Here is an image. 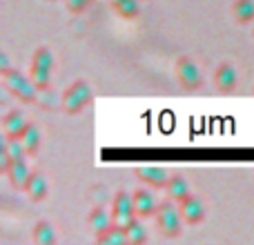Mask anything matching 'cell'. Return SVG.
Instances as JSON below:
<instances>
[{
  "instance_id": "6",
  "label": "cell",
  "mask_w": 254,
  "mask_h": 245,
  "mask_svg": "<svg viewBox=\"0 0 254 245\" xmlns=\"http://www.w3.org/2000/svg\"><path fill=\"white\" fill-rule=\"evenodd\" d=\"M134 216H136V210H134V198H131V194L116 192L114 201H112V219H114V223L125 228Z\"/></svg>"
},
{
  "instance_id": "20",
  "label": "cell",
  "mask_w": 254,
  "mask_h": 245,
  "mask_svg": "<svg viewBox=\"0 0 254 245\" xmlns=\"http://www.w3.org/2000/svg\"><path fill=\"white\" fill-rule=\"evenodd\" d=\"M20 140H22V145H25V149H27V156H36L38 149H40V129L29 122L27 129L22 131Z\"/></svg>"
},
{
  "instance_id": "18",
  "label": "cell",
  "mask_w": 254,
  "mask_h": 245,
  "mask_svg": "<svg viewBox=\"0 0 254 245\" xmlns=\"http://www.w3.org/2000/svg\"><path fill=\"white\" fill-rule=\"evenodd\" d=\"M232 16L241 25H250L254 20V0H234Z\"/></svg>"
},
{
  "instance_id": "3",
  "label": "cell",
  "mask_w": 254,
  "mask_h": 245,
  "mask_svg": "<svg viewBox=\"0 0 254 245\" xmlns=\"http://www.w3.org/2000/svg\"><path fill=\"white\" fill-rule=\"evenodd\" d=\"M52 74H54L52 52H49V47H38L34 54H31L29 76L40 92H47L49 89V85H52Z\"/></svg>"
},
{
  "instance_id": "11",
  "label": "cell",
  "mask_w": 254,
  "mask_h": 245,
  "mask_svg": "<svg viewBox=\"0 0 254 245\" xmlns=\"http://www.w3.org/2000/svg\"><path fill=\"white\" fill-rule=\"evenodd\" d=\"M214 83L221 92H232L239 83V76H237V69H234L232 62L223 61L214 71Z\"/></svg>"
},
{
  "instance_id": "13",
  "label": "cell",
  "mask_w": 254,
  "mask_h": 245,
  "mask_svg": "<svg viewBox=\"0 0 254 245\" xmlns=\"http://www.w3.org/2000/svg\"><path fill=\"white\" fill-rule=\"evenodd\" d=\"M25 192H27V196H29L34 203H40L45 196H47V192H49V183H47V179H45V176L40 174V172H31L29 181H27Z\"/></svg>"
},
{
  "instance_id": "10",
  "label": "cell",
  "mask_w": 254,
  "mask_h": 245,
  "mask_svg": "<svg viewBox=\"0 0 254 245\" xmlns=\"http://www.w3.org/2000/svg\"><path fill=\"white\" fill-rule=\"evenodd\" d=\"M29 121L25 119L20 110H11L7 116L2 119V131H4V138H20L22 131L27 129Z\"/></svg>"
},
{
  "instance_id": "2",
  "label": "cell",
  "mask_w": 254,
  "mask_h": 245,
  "mask_svg": "<svg viewBox=\"0 0 254 245\" xmlns=\"http://www.w3.org/2000/svg\"><path fill=\"white\" fill-rule=\"evenodd\" d=\"M0 78H2L4 89H7L9 94H13V96H16L18 101H22V103H34L36 96H38V92H40V89L34 85L31 76L20 74V71L13 69V67L0 71Z\"/></svg>"
},
{
  "instance_id": "16",
  "label": "cell",
  "mask_w": 254,
  "mask_h": 245,
  "mask_svg": "<svg viewBox=\"0 0 254 245\" xmlns=\"http://www.w3.org/2000/svg\"><path fill=\"white\" fill-rule=\"evenodd\" d=\"M96 241L103 243V245H116V243H127V232L123 225H116L112 223L110 228L101 230V232L96 234Z\"/></svg>"
},
{
  "instance_id": "12",
  "label": "cell",
  "mask_w": 254,
  "mask_h": 245,
  "mask_svg": "<svg viewBox=\"0 0 254 245\" xmlns=\"http://www.w3.org/2000/svg\"><path fill=\"white\" fill-rule=\"evenodd\" d=\"M165 192H167V196L176 203H183L185 198L192 196V187H190L188 179L181 174L170 176V181H167V185H165Z\"/></svg>"
},
{
  "instance_id": "17",
  "label": "cell",
  "mask_w": 254,
  "mask_h": 245,
  "mask_svg": "<svg viewBox=\"0 0 254 245\" xmlns=\"http://www.w3.org/2000/svg\"><path fill=\"white\" fill-rule=\"evenodd\" d=\"M110 4L125 20H134L140 13V0H110Z\"/></svg>"
},
{
  "instance_id": "21",
  "label": "cell",
  "mask_w": 254,
  "mask_h": 245,
  "mask_svg": "<svg viewBox=\"0 0 254 245\" xmlns=\"http://www.w3.org/2000/svg\"><path fill=\"white\" fill-rule=\"evenodd\" d=\"M87 223H89V228H92L94 232L98 234L101 230L110 228V225L114 223V219H112V212L107 214V210H103V207H96V210H92V214H89Z\"/></svg>"
},
{
  "instance_id": "23",
  "label": "cell",
  "mask_w": 254,
  "mask_h": 245,
  "mask_svg": "<svg viewBox=\"0 0 254 245\" xmlns=\"http://www.w3.org/2000/svg\"><path fill=\"white\" fill-rule=\"evenodd\" d=\"M47 2H54V0H47Z\"/></svg>"
},
{
  "instance_id": "22",
  "label": "cell",
  "mask_w": 254,
  "mask_h": 245,
  "mask_svg": "<svg viewBox=\"0 0 254 245\" xmlns=\"http://www.w3.org/2000/svg\"><path fill=\"white\" fill-rule=\"evenodd\" d=\"M92 2L94 0H67V9H69L71 13H83Z\"/></svg>"
},
{
  "instance_id": "24",
  "label": "cell",
  "mask_w": 254,
  "mask_h": 245,
  "mask_svg": "<svg viewBox=\"0 0 254 245\" xmlns=\"http://www.w3.org/2000/svg\"><path fill=\"white\" fill-rule=\"evenodd\" d=\"M252 36H254V29H252Z\"/></svg>"
},
{
  "instance_id": "15",
  "label": "cell",
  "mask_w": 254,
  "mask_h": 245,
  "mask_svg": "<svg viewBox=\"0 0 254 245\" xmlns=\"http://www.w3.org/2000/svg\"><path fill=\"white\" fill-rule=\"evenodd\" d=\"M31 237H34V243H38V245H56V241H58L56 232H54V225L45 219L36 221Z\"/></svg>"
},
{
  "instance_id": "5",
  "label": "cell",
  "mask_w": 254,
  "mask_h": 245,
  "mask_svg": "<svg viewBox=\"0 0 254 245\" xmlns=\"http://www.w3.org/2000/svg\"><path fill=\"white\" fill-rule=\"evenodd\" d=\"M176 76H179L181 85H185L188 89H196L203 83L201 67L196 65V61L192 56H181L176 61Z\"/></svg>"
},
{
  "instance_id": "4",
  "label": "cell",
  "mask_w": 254,
  "mask_h": 245,
  "mask_svg": "<svg viewBox=\"0 0 254 245\" xmlns=\"http://www.w3.org/2000/svg\"><path fill=\"white\" fill-rule=\"evenodd\" d=\"M92 103V87L87 80L76 78L69 87L63 92V110L67 114H80Z\"/></svg>"
},
{
  "instance_id": "7",
  "label": "cell",
  "mask_w": 254,
  "mask_h": 245,
  "mask_svg": "<svg viewBox=\"0 0 254 245\" xmlns=\"http://www.w3.org/2000/svg\"><path fill=\"white\" fill-rule=\"evenodd\" d=\"M131 198H134L136 216H140V219H149V216L156 214V210H158V201H156V196H154V194L149 192V189H145V187L134 189Z\"/></svg>"
},
{
  "instance_id": "14",
  "label": "cell",
  "mask_w": 254,
  "mask_h": 245,
  "mask_svg": "<svg viewBox=\"0 0 254 245\" xmlns=\"http://www.w3.org/2000/svg\"><path fill=\"white\" fill-rule=\"evenodd\" d=\"M9 181H11V185L16 189H25L27 187V181H29L31 176V170L29 165H27V158H18V161L11 163V167H9L7 172Z\"/></svg>"
},
{
  "instance_id": "19",
  "label": "cell",
  "mask_w": 254,
  "mask_h": 245,
  "mask_svg": "<svg viewBox=\"0 0 254 245\" xmlns=\"http://www.w3.org/2000/svg\"><path fill=\"white\" fill-rule=\"evenodd\" d=\"M125 232H127V243L138 245V243L147 241V230H145L143 219H140V216H134V219L125 225Z\"/></svg>"
},
{
  "instance_id": "9",
  "label": "cell",
  "mask_w": 254,
  "mask_h": 245,
  "mask_svg": "<svg viewBox=\"0 0 254 245\" xmlns=\"http://www.w3.org/2000/svg\"><path fill=\"white\" fill-rule=\"evenodd\" d=\"M179 210H181V216H183V221L188 225H198L203 219H205V207H203V203L198 201L194 194L190 198H185L183 203H179Z\"/></svg>"
},
{
  "instance_id": "1",
  "label": "cell",
  "mask_w": 254,
  "mask_h": 245,
  "mask_svg": "<svg viewBox=\"0 0 254 245\" xmlns=\"http://www.w3.org/2000/svg\"><path fill=\"white\" fill-rule=\"evenodd\" d=\"M156 219V228L161 230V234H165L167 239H176L181 237L183 232V216H181V210H179V203L172 201L167 196V201H161L158 203V210L154 214Z\"/></svg>"
},
{
  "instance_id": "8",
  "label": "cell",
  "mask_w": 254,
  "mask_h": 245,
  "mask_svg": "<svg viewBox=\"0 0 254 245\" xmlns=\"http://www.w3.org/2000/svg\"><path fill=\"white\" fill-rule=\"evenodd\" d=\"M136 176H138V181H143L145 185H149L154 189H165L167 181H170L167 170L161 165H143V167H138Z\"/></svg>"
}]
</instances>
